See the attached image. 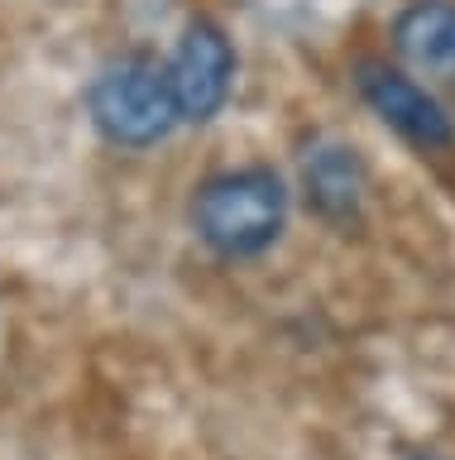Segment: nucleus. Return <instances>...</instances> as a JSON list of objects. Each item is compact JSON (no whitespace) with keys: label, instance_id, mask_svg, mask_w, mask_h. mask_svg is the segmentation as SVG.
Segmentation results:
<instances>
[{"label":"nucleus","instance_id":"f257e3e1","mask_svg":"<svg viewBox=\"0 0 455 460\" xmlns=\"http://www.w3.org/2000/svg\"><path fill=\"white\" fill-rule=\"evenodd\" d=\"M288 221V192L274 168H231L197 187L192 230L211 254L254 259L283 235Z\"/></svg>","mask_w":455,"mask_h":460},{"label":"nucleus","instance_id":"f03ea898","mask_svg":"<svg viewBox=\"0 0 455 460\" xmlns=\"http://www.w3.org/2000/svg\"><path fill=\"white\" fill-rule=\"evenodd\" d=\"M87 111H92V125L120 149H149V144L173 135L178 125L168 67L144 53H125L96 72L87 92Z\"/></svg>","mask_w":455,"mask_h":460},{"label":"nucleus","instance_id":"7ed1b4c3","mask_svg":"<svg viewBox=\"0 0 455 460\" xmlns=\"http://www.w3.org/2000/svg\"><path fill=\"white\" fill-rule=\"evenodd\" d=\"M168 67V86H173L178 125H206L216 120L221 106L231 101L235 86V49L221 24L192 20L178 39V53Z\"/></svg>","mask_w":455,"mask_h":460},{"label":"nucleus","instance_id":"20e7f679","mask_svg":"<svg viewBox=\"0 0 455 460\" xmlns=\"http://www.w3.org/2000/svg\"><path fill=\"white\" fill-rule=\"evenodd\" d=\"M354 86H360V96L369 101V111H374L393 135L417 144L422 154H436V149H451L455 144V125H451L446 106H441L422 82H412L407 72L379 63V58H364V63H354Z\"/></svg>","mask_w":455,"mask_h":460},{"label":"nucleus","instance_id":"39448f33","mask_svg":"<svg viewBox=\"0 0 455 460\" xmlns=\"http://www.w3.org/2000/svg\"><path fill=\"white\" fill-rule=\"evenodd\" d=\"M302 192L321 221H350L364 201V164L350 144L317 139L302 154Z\"/></svg>","mask_w":455,"mask_h":460},{"label":"nucleus","instance_id":"423d86ee","mask_svg":"<svg viewBox=\"0 0 455 460\" xmlns=\"http://www.w3.org/2000/svg\"><path fill=\"white\" fill-rule=\"evenodd\" d=\"M393 49L426 77L455 82V0H412L393 20Z\"/></svg>","mask_w":455,"mask_h":460},{"label":"nucleus","instance_id":"0eeeda50","mask_svg":"<svg viewBox=\"0 0 455 460\" xmlns=\"http://www.w3.org/2000/svg\"><path fill=\"white\" fill-rule=\"evenodd\" d=\"M417 460H436V456H417Z\"/></svg>","mask_w":455,"mask_h":460}]
</instances>
